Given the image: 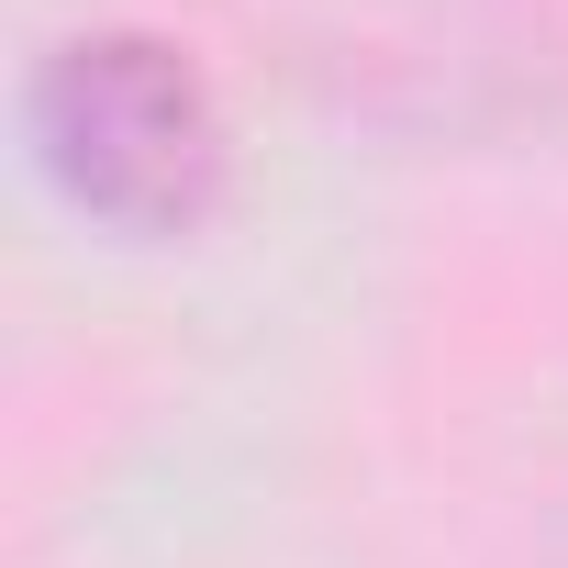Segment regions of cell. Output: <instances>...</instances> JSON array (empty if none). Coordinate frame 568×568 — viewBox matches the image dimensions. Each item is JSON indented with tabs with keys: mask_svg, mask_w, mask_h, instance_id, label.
<instances>
[{
	"mask_svg": "<svg viewBox=\"0 0 568 568\" xmlns=\"http://www.w3.org/2000/svg\"><path fill=\"white\" fill-rule=\"evenodd\" d=\"M23 145H34L45 190L123 245L201 234L234 179V134H223L212 79L145 23L57 34L23 79Z\"/></svg>",
	"mask_w": 568,
	"mask_h": 568,
	"instance_id": "cell-1",
	"label": "cell"
},
{
	"mask_svg": "<svg viewBox=\"0 0 568 568\" xmlns=\"http://www.w3.org/2000/svg\"><path fill=\"white\" fill-rule=\"evenodd\" d=\"M278 34L335 112L424 145H501L568 101L546 0H278Z\"/></svg>",
	"mask_w": 568,
	"mask_h": 568,
	"instance_id": "cell-2",
	"label": "cell"
}]
</instances>
